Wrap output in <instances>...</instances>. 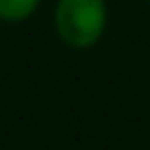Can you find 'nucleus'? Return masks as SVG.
I'll use <instances>...</instances> for the list:
<instances>
[{
	"mask_svg": "<svg viewBox=\"0 0 150 150\" xmlns=\"http://www.w3.org/2000/svg\"><path fill=\"white\" fill-rule=\"evenodd\" d=\"M110 28L108 0H55L53 30L65 48L75 53L93 50L103 43Z\"/></svg>",
	"mask_w": 150,
	"mask_h": 150,
	"instance_id": "1",
	"label": "nucleus"
},
{
	"mask_svg": "<svg viewBox=\"0 0 150 150\" xmlns=\"http://www.w3.org/2000/svg\"><path fill=\"white\" fill-rule=\"evenodd\" d=\"M45 0H0V23L23 25L43 8Z\"/></svg>",
	"mask_w": 150,
	"mask_h": 150,
	"instance_id": "2",
	"label": "nucleus"
},
{
	"mask_svg": "<svg viewBox=\"0 0 150 150\" xmlns=\"http://www.w3.org/2000/svg\"><path fill=\"white\" fill-rule=\"evenodd\" d=\"M145 3H148V5H150V0H145Z\"/></svg>",
	"mask_w": 150,
	"mask_h": 150,
	"instance_id": "3",
	"label": "nucleus"
}]
</instances>
